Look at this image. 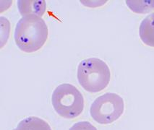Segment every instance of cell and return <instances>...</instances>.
I'll list each match as a JSON object with an SVG mask.
<instances>
[{
    "mask_svg": "<svg viewBox=\"0 0 154 130\" xmlns=\"http://www.w3.org/2000/svg\"><path fill=\"white\" fill-rule=\"evenodd\" d=\"M49 37V28L42 17L36 16L23 17L17 22L14 33L16 46L26 53H34L40 50Z\"/></svg>",
    "mask_w": 154,
    "mask_h": 130,
    "instance_id": "6da1fadb",
    "label": "cell"
},
{
    "mask_svg": "<svg viewBox=\"0 0 154 130\" xmlns=\"http://www.w3.org/2000/svg\"><path fill=\"white\" fill-rule=\"evenodd\" d=\"M77 77L84 90L96 93L104 90L109 85L111 80L110 69L100 59H85L78 65Z\"/></svg>",
    "mask_w": 154,
    "mask_h": 130,
    "instance_id": "7a4b0ae2",
    "label": "cell"
},
{
    "mask_svg": "<svg viewBox=\"0 0 154 130\" xmlns=\"http://www.w3.org/2000/svg\"><path fill=\"white\" fill-rule=\"evenodd\" d=\"M51 103L57 114L64 119H75L83 113L85 101L83 94L69 83L57 86L51 95Z\"/></svg>",
    "mask_w": 154,
    "mask_h": 130,
    "instance_id": "3957f363",
    "label": "cell"
},
{
    "mask_svg": "<svg viewBox=\"0 0 154 130\" xmlns=\"http://www.w3.org/2000/svg\"><path fill=\"white\" fill-rule=\"evenodd\" d=\"M124 111V100L114 92H106L98 97L90 108L91 116L100 124H110L116 122Z\"/></svg>",
    "mask_w": 154,
    "mask_h": 130,
    "instance_id": "277c9868",
    "label": "cell"
},
{
    "mask_svg": "<svg viewBox=\"0 0 154 130\" xmlns=\"http://www.w3.org/2000/svg\"><path fill=\"white\" fill-rule=\"evenodd\" d=\"M17 5L18 11L23 17L36 16L42 17L45 13L46 9V1L44 0H19Z\"/></svg>",
    "mask_w": 154,
    "mask_h": 130,
    "instance_id": "5b68a950",
    "label": "cell"
},
{
    "mask_svg": "<svg viewBox=\"0 0 154 130\" xmlns=\"http://www.w3.org/2000/svg\"><path fill=\"white\" fill-rule=\"evenodd\" d=\"M139 35L143 44L154 48V12L147 16L141 22Z\"/></svg>",
    "mask_w": 154,
    "mask_h": 130,
    "instance_id": "8992f818",
    "label": "cell"
},
{
    "mask_svg": "<svg viewBox=\"0 0 154 130\" xmlns=\"http://www.w3.org/2000/svg\"><path fill=\"white\" fill-rule=\"evenodd\" d=\"M12 130H52L49 123L36 116H29L23 119Z\"/></svg>",
    "mask_w": 154,
    "mask_h": 130,
    "instance_id": "52a82bcc",
    "label": "cell"
},
{
    "mask_svg": "<svg viewBox=\"0 0 154 130\" xmlns=\"http://www.w3.org/2000/svg\"><path fill=\"white\" fill-rule=\"evenodd\" d=\"M126 5L135 13L145 14L154 10V1H126Z\"/></svg>",
    "mask_w": 154,
    "mask_h": 130,
    "instance_id": "ba28073f",
    "label": "cell"
},
{
    "mask_svg": "<svg viewBox=\"0 0 154 130\" xmlns=\"http://www.w3.org/2000/svg\"><path fill=\"white\" fill-rule=\"evenodd\" d=\"M69 130H97V129L91 123L84 121L75 123L69 128Z\"/></svg>",
    "mask_w": 154,
    "mask_h": 130,
    "instance_id": "9c48e42d",
    "label": "cell"
}]
</instances>
